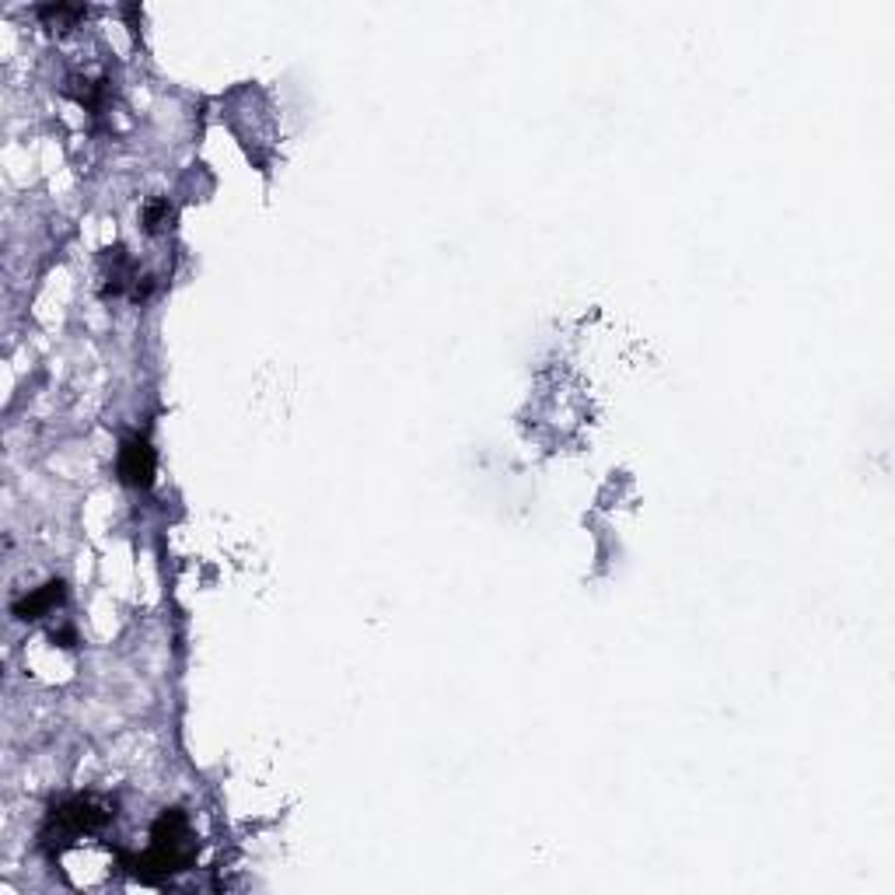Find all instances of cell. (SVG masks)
<instances>
[{"label": "cell", "mask_w": 895, "mask_h": 895, "mask_svg": "<svg viewBox=\"0 0 895 895\" xmlns=\"http://www.w3.org/2000/svg\"><path fill=\"white\" fill-rule=\"evenodd\" d=\"M109 819H112V808L102 805L98 798H74V801L49 811V825H46L42 836H46V843H57V839L68 843L71 836L102 829Z\"/></svg>", "instance_id": "obj_2"}, {"label": "cell", "mask_w": 895, "mask_h": 895, "mask_svg": "<svg viewBox=\"0 0 895 895\" xmlns=\"http://www.w3.org/2000/svg\"><path fill=\"white\" fill-rule=\"evenodd\" d=\"M60 602H63V585L60 581H49V585L36 588L32 594H25V599L14 605V616H19V620H39V616H46V612H53Z\"/></svg>", "instance_id": "obj_4"}, {"label": "cell", "mask_w": 895, "mask_h": 895, "mask_svg": "<svg viewBox=\"0 0 895 895\" xmlns=\"http://www.w3.org/2000/svg\"><path fill=\"white\" fill-rule=\"evenodd\" d=\"M169 221H172V207L164 204V200H158V204H151V207L144 210V228L147 231H161Z\"/></svg>", "instance_id": "obj_5"}, {"label": "cell", "mask_w": 895, "mask_h": 895, "mask_svg": "<svg viewBox=\"0 0 895 895\" xmlns=\"http://www.w3.org/2000/svg\"><path fill=\"white\" fill-rule=\"evenodd\" d=\"M155 843L144 857L134 860V871L144 878V882H161L175 871H182L193 860V850L186 847L189 839V819L182 816L179 808L164 811V816L155 822Z\"/></svg>", "instance_id": "obj_1"}, {"label": "cell", "mask_w": 895, "mask_h": 895, "mask_svg": "<svg viewBox=\"0 0 895 895\" xmlns=\"http://www.w3.org/2000/svg\"><path fill=\"white\" fill-rule=\"evenodd\" d=\"M120 476L130 487H151L155 479V448L144 438H130L120 448Z\"/></svg>", "instance_id": "obj_3"}]
</instances>
